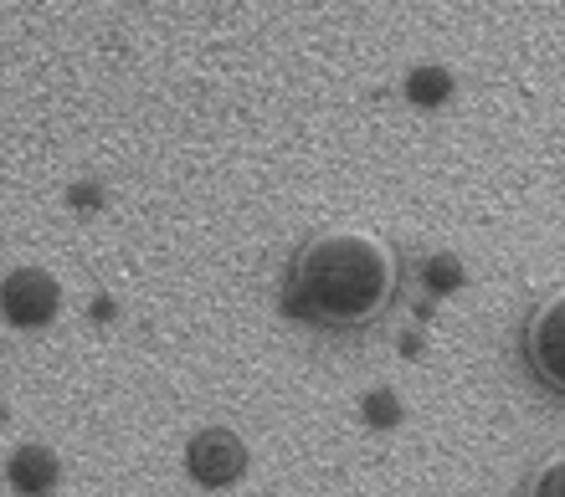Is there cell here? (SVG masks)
Instances as JSON below:
<instances>
[{
    "label": "cell",
    "instance_id": "6",
    "mask_svg": "<svg viewBox=\"0 0 565 497\" xmlns=\"http://www.w3.org/2000/svg\"><path fill=\"white\" fill-rule=\"evenodd\" d=\"M452 93V77L443 67H417V73L406 77V98L412 102H443Z\"/></svg>",
    "mask_w": 565,
    "mask_h": 497
},
{
    "label": "cell",
    "instance_id": "4",
    "mask_svg": "<svg viewBox=\"0 0 565 497\" xmlns=\"http://www.w3.org/2000/svg\"><path fill=\"white\" fill-rule=\"evenodd\" d=\"M530 359H535L540 380L565 390V298L540 307V318L530 323Z\"/></svg>",
    "mask_w": 565,
    "mask_h": 497
},
{
    "label": "cell",
    "instance_id": "2",
    "mask_svg": "<svg viewBox=\"0 0 565 497\" xmlns=\"http://www.w3.org/2000/svg\"><path fill=\"white\" fill-rule=\"evenodd\" d=\"M0 313L15 328H42V323L57 318V282L36 272V267H21V272L0 282Z\"/></svg>",
    "mask_w": 565,
    "mask_h": 497
},
{
    "label": "cell",
    "instance_id": "1",
    "mask_svg": "<svg viewBox=\"0 0 565 497\" xmlns=\"http://www.w3.org/2000/svg\"><path fill=\"white\" fill-rule=\"evenodd\" d=\"M391 298V257L355 231L319 236L294 262V307L329 323H360Z\"/></svg>",
    "mask_w": 565,
    "mask_h": 497
},
{
    "label": "cell",
    "instance_id": "7",
    "mask_svg": "<svg viewBox=\"0 0 565 497\" xmlns=\"http://www.w3.org/2000/svg\"><path fill=\"white\" fill-rule=\"evenodd\" d=\"M427 282L437 288V293H443V288H458V282H462V267L452 262V257H437V262H431V272H427Z\"/></svg>",
    "mask_w": 565,
    "mask_h": 497
},
{
    "label": "cell",
    "instance_id": "3",
    "mask_svg": "<svg viewBox=\"0 0 565 497\" xmlns=\"http://www.w3.org/2000/svg\"><path fill=\"white\" fill-rule=\"evenodd\" d=\"M185 467H191V477L201 487H226V483H237L242 467H247V446H242L232 431L211 425V431H201V436L185 446Z\"/></svg>",
    "mask_w": 565,
    "mask_h": 497
},
{
    "label": "cell",
    "instance_id": "8",
    "mask_svg": "<svg viewBox=\"0 0 565 497\" xmlns=\"http://www.w3.org/2000/svg\"><path fill=\"white\" fill-rule=\"evenodd\" d=\"M530 497H565V462H555V467L540 472V483Z\"/></svg>",
    "mask_w": 565,
    "mask_h": 497
},
{
    "label": "cell",
    "instance_id": "10",
    "mask_svg": "<svg viewBox=\"0 0 565 497\" xmlns=\"http://www.w3.org/2000/svg\"><path fill=\"white\" fill-rule=\"evenodd\" d=\"M98 201V191H93V185H83V191H73V205H93Z\"/></svg>",
    "mask_w": 565,
    "mask_h": 497
},
{
    "label": "cell",
    "instance_id": "9",
    "mask_svg": "<svg viewBox=\"0 0 565 497\" xmlns=\"http://www.w3.org/2000/svg\"><path fill=\"white\" fill-rule=\"evenodd\" d=\"M365 415H371L375 425H396V400H391V396H371V400H365Z\"/></svg>",
    "mask_w": 565,
    "mask_h": 497
},
{
    "label": "cell",
    "instance_id": "5",
    "mask_svg": "<svg viewBox=\"0 0 565 497\" xmlns=\"http://www.w3.org/2000/svg\"><path fill=\"white\" fill-rule=\"evenodd\" d=\"M6 477L21 497H46L57 487V456L46 446H15V456L6 462Z\"/></svg>",
    "mask_w": 565,
    "mask_h": 497
}]
</instances>
